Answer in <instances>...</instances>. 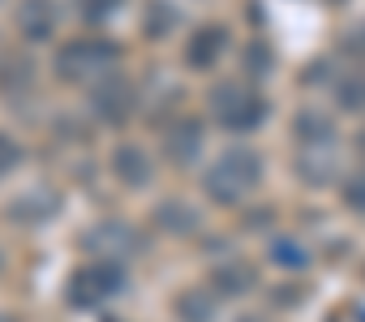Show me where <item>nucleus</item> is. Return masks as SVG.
Wrapping results in <instances>:
<instances>
[{
	"label": "nucleus",
	"mask_w": 365,
	"mask_h": 322,
	"mask_svg": "<svg viewBox=\"0 0 365 322\" xmlns=\"http://www.w3.org/2000/svg\"><path fill=\"white\" fill-rule=\"evenodd\" d=\"M176 313L185 318V322H211V318H215V301L202 296V292H180Z\"/></svg>",
	"instance_id": "nucleus-13"
},
{
	"label": "nucleus",
	"mask_w": 365,
	"mask_h": 322,
	"mask_svg": "<svg viewBox=\"0 0 365 322\" xmlns=\"http://www.w3.org/2000/svg\"><path fill=\"white\" fill-rule=\"evenodd\" d=\"M254 266L250 262H220L215 271H211V284L224 292V296H241V292H250L254 288Z\"/></svg>",
	"instance_id": "nucleus-10"
},
{
	"label": "nucleus",
	"mask_w": 365,
	"mask_h": 322,
	"mask_svg": "<svg viewBox=\"0 0 365 322\" xmlns=\"http://www.w3.org/2000/svg\"><path fill=\"white\" fill-rule=\"evenodd\" d=\"M279 262H288V266H305V249H292L288 241H275V249H271Z\"/></svg>",
	"instance_id": "nucleus-18"
},
{
	"label": "nucleus",
	"mask_w": 365,
	"mask_h": 322,
	"mask_svg": "<svg viewBox=\"0 0 365 322\" xmlns=\"http://www.w3.org/2000/svg\"><path fill=\"white\" fill-rule=\"evenodd\" d=\"M112 5H120V0H82V14H86L91 22H99V18H103Z\"/></svg>",
	"instance_id": "nucleus-19"
},
{
	"label": "nucleus",
	"mask_w": 365,
	"mask_h": 322,
	"mask_svg": "<svg viewBox=\"0 0 365 322\" xmlns=\"http://www.w3.org/2000/svg\"><path fill=\"white\" fill-rule=\"evenodd\" d=\"M198 150H202V125L198 120H180V125H172L163 133V155L172 159V164H180V168L194 164Z\"/></svg>",
	"instance_id": "nucleus-6"
},
{
	"label": "nucleus",
	"mask_w": 365,
	"mask_h": 322,
	"mask_svg": "<svg viewBox=\"0 0 365 322\" xmlns=\"http://www.w3.org/2000/svg\"><path fill=\"white\" fill-rule=\"evenodd\" d=\"M112 172H116L129 189H142V185L155 177V168L146 164V150H142V146H116V155H112Z\"/></svg>",
	"instance_id": "nucleus-7"
},
{
	"label": "nucleus",
	"mask_w": 365,
	"mask_h": 322,
	"mask_svg": "<svg viewBox=\"0 0 365 322\" xmlns=\"http://www.w3.org/2000/svg\"><path fill=\"white\" fill-rule=\"evenodd\" d=\"M0 322H18V318H9V313H0Z\"/></svg>",
	"instance_id": "nucleus-22"
},
{
	"label": "nucleus",
	"mask_w": 365,
	"mask_h": 322,
	"mask_svg": "<svg viewBox=\"0 0 365 322\" xmlns=\"http://www.w3.org/2000/svg\"><path fill=\"white\" fill-rule=\"evenodd\" d=\"M95 237H86V245H95V249H103V245H116V249H138L142 241L133 237V228H125V224H103V228H91Z\"/></svg>",
	"instance_id": "nucleus-12"
},
{
	"label": "nucleus",
	"mask_w": 365,
	"mask_h": 322,
	"mask_svg": "<svg viewBox=\"0 0 365 322\" xmlns=\"http://www.w3.org/2000/svg\"><path fill=\"white\" fill-rule=\"evenodd\" d=\"M335 95H339V103H344V108L361 112V108H365V78H361V73H356V78H344Z\"/></svg>",
	"instance_id": "nucleus-15"
},
{
	"label": "nucleus",
	"mask_w": 365,
	"mask_h": 322,
	"mask_svg": "<svg viewBox=\"0 0 365 322\" xmlns=\"http://www.w3.org/2000/svg\"><path fill=\"white\" fill-rule=\"evenodd\" d=\"M116 61H120V48L112 39H69L56 52V73L65 82H103Z\"/></svg>",
	"instance_id": "nucleus-2"
},
{
	"label": "nucleus",
	"mask_w": 365,
	"mask_h": 322,
	"mask_svg": "<svg viewBox=\"0 0 365 322\" xmlns=\"http://www.w3.org/2000/svg\"><path fill=\"white\" fill-rule=\"evenodd\" d=\"M228 48V31L224 26H202L194 39H190V65L194 69H211Z\"/></svg>",
	"instance_id": "nucleus-9"
},
{
	"label": "nucleus",
	"mask_w": 365,
	"mask_h": 322,
	"mask_svg": "<svg viewBox=\"0 0 365 322\" xmlns=\"http://www.w3.org/2000/svg\"><path fill=\"white\" fill-rule=\"evenodd\" d=\"M344 198H348V207H352V211H365V172H361V177H352V181L344 185Z\"/></svg>",
	"instance_id": "nucleus-17"
},
{
	"label": "nucleus",
	"mask_w": 365,
	"mask_h": 322,
	"mask_svg": "<svg viewBox=\"0 0 365 322\" xmlns=\"http://www.w3.org/2000/svg\"><path fill=\"white\" fill-rule=\"evenodd\" d=\"M18 26H22L26 39H48L52 26H56V5H52V0H22Z\"/></svg>",
	"instance_id": "nucleus-8"
},
{
	"label": "nucleus",
	"mask_w": 365,
	"mask_h": 322,
	"mask_svg": "<svg viewBox=\"0 0 365 322\" xmlns=\"http://www.w3.org/2000/svg\"><path fill=\"white\" fill-rule=\"evenodd\" d=\"M91 108H95V116H103V120H125L129 116V108H133V86L125 82V78H116V73H108L103 82H95V90H91Z\"/></svg>",
	"instance_id": "nucleus-5"
},
{
	"label": "nucleus",
	"mask_w": 365,
	"mask_h": 322,
	"mask_svg": "<svg viewBox=\"0 0 365 322\" xmlns=\"http://www.w3.org/2000/svg\"><path fill=\"white\" fill-rule=\"evenodd\" d=\"M120 288H125V271H120L116 262H86V266H78V271H73V279H69L65 296H69V305L91 309V305L108 301V296H112V292H120Z\"/></svg>",
	"instance_id": "nucleus-3"
},
{
	"label": "nucleus",
	"mask_w": 365,
	"mask_h": 322,
	"mask_svg": "<svg viewBox=\"0 0 365 322\" xmlns=\"http://www.w3.org/2000/svg\"><path fill=\"white\" fill-rule=\"evenodd\" d=\"M356 43H361V48H365V26H361V35H356Z\"/></svg>",
	"instance_id": "nucleus-20"
},
{
	"label": "nucleus",
	"mask_w": 365,
	"mask_h": 322,
	"mask_svg": "<svg viewBox=\"0 0 365 322\" xmlns=\"http://www.w3.org/2000/svg\"><path fill=\"white\" fill-rule=\"evenodd\" d=\"M297 137H301V142H331L335 129H331V120H327L322 112H301V116H297Z\"/></svg>",
	"instance_id": "nucleus-14"
},
{
	"label": "nucleus",
	"mask_w": 365,
	"mask_h": 322,
	"mask_svg": "<svg viewBox=\"0 0 365 322\" xmlns=\"http://www.w3.org/2000/svg\"><path fill=\"white\" fill-rule=\"evenodd\" d=\"M18 164H22V146H18L9 133H0V181H5Z\"/></svg>",
	"instance_id": "nucleus-16"
},
{
	"label": "nucleus",
	"mask_w": 365,
	"mask_h": 322,
	"mask_svg": "<svg viewBox=\"0 0 365 322\" xmlns=\"http://www.w3.org/2000/svg\"><path fill=\"white\" fill-rule=\"evenodd\" d=\"M211 112H215V120H220L224 129L245 133V129H254V125L267 116V103H262L254 90L224 82V86H215V90H211Z\"/></svg>",
	"instance_id": "nucleus-4"
},
{
	"label": "nucleus",
	"mask_w": 365,
	"mask_h": 322,
	"mask_svg": "<svg viewBox=\"0 0 365 322\" xmlns=\"http://www.w3.org/2000/svg\"><path fill=\"white\" fill-rule=\"evenodd\" d=\"M155 219H159L168 232H176V237H185V232L198 228V215H194L190 207H180V202H163V207L155 211Z\"/></svg>",
	"instance_id": "nucleus-11"
},
{
	"label": "nucleus",
	"mask_w": 365,
	"mask_h": 322,
	"mask_svg": "<svg viewBox=\"0 0 365 322\" xmlns=\"http://www.w3.org/2000/svg\"><path fill=\"white\" fill-rule=\"evenodd\" d=\"M258 181H262V159H258V150L237 146V150L220 155L215 164L207 168L202 189H207L211 202H220V207H237V202H245V198L258 189Z\"/></svg>",
	"instance_id": "nucleus-1"
},
{
	"label": "nucleus",
	"mask_w": 365,
	"mask_h": 322,
	"mask_svg": "<svg viewBox=\"0 0 365 322\" xmlns=\"http://www.w3.org/2000/svg\"><path fill=\"white\" fill-rule=\"evenodd\" d=\"M241 322H267V318H254V313H250V318H241Z\"/></svg>",
	"instance_id": "nucleus-21"
}]
</instances>
